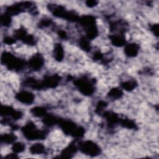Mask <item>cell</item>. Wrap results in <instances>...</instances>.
I'll list each match as a JSON object with an SVG mask.
<instances>
[{
	"mask_svg": "<svg viewBox=\"0 0 159 159\" xmlns=\"http://www.w3.org/2000/svg\"><path fill=\"white\" fill-rule=\"evenodd\" d=\"M22 132L27 140H35L44 139L47 132L43 130H40L37 128L33 122L29 121L22 129Z\"/></svg>",
	"mask_w": 159,
	"mask_h": 159,
	"instance_id": "cell-1",
	"label": "cell"
},
{
	"mask_svg": "<svg viewBox=\"0 0 159 159\" xmlns=\"http://www.w3.org/2000/svg\"><path fill=\"white\" fill-rule=\"evenodd\" d=\"M78 149L83 153L91 157H96L101 153L100 147L92 140H86L79 142L78 144Z\"/></svg>",
	"mask_w": 159,
	"mask_h": 159,
	"instance_id": "cell-2",
	"label": "cell"
},
{
	"mask_svg": "<svg viewBox=\"0 0 159 159\" xmlns=\"http://www.w3.org/2000/svg\"><path fill=\"white\" fill-rule=\"evenodd\" d=\"M74 84L80 93L85 96H91L94 91L93 83L86 78L77 79L74 81Z\"/></svg>",
	"mask_w": 159,
	"mask_h": 159,
	"instance_id": "cell-3",
	"label": "cell"
},
{
	"mask_svg": "<svg viewBox=\"0 0 159 159\" xmlns=\"http://www.w3.org/2000/svg\"><path fill=\"white\" fill-rule=\"evenodd\" d=\"M44 58L40 53L34 55L28 61L29 67L33 71H37L40 70L44 65Z\"/></svg>",
	"mask_w": 159,
	"mask_h": 159,
	"instance_id": "cell-4",
	"label": "cell"
},
{
	"mask_svg": "<svg viewBox=\"0 0 159 159\" xmlns=\"http://www.w3.org/2000/svg\"><path fill=\"white\" fill-rule=\"evenodd\" d=\"M15 98L22 104L27 105L31 104L35 100V95L32 92L26 90L19 91L16 94Z\"/></svg>",
	"mask_w": 159,
	"mask_h": 159,
	"instance_id": "cell-5",
	"label": "cell"
},
{
	"mask_svg": "<svg viewBox=\"0 0 159 159\" xmlns=\"http://www.w3.org/2000/svg\"><path fill=\"white\" fill-rule=\"evenodd\" d=\"M124 53L129 57H136L139 52V45L136 43H130L125 45Z\"/></svg>",
	"mask_w": 159,
	"mask_h": 159,
	"instance_id": "cell-6",
	"label": "cell"
},
{
	"mask_svg": "<svg viewBox=\"0 0 159 159\" xmlns=\"http://www.w3.org/2000/svg\"><path fill=\"white\" fill-rule=\"evenodd\" d=\"M78 149V145H76L75 142H73L61 150L60 153L61 157L63 158H71L75 153H76Z\"/></svg>",
	"mask_w": 159,
	"mask_h": 159,
	"instance_id": "cell-7",
	"label": "cell"
},
{
	"mask_svg": "<svg viewBox=\"0 0 159 159\" xmlns=\"http://www.w3.org/2000/svg\"><path fill=\"white\" fill-rule=\"evenodd\" d=\"M64 48L62 45L60 43H57L55 45L54 48L53 50V55L54 59L57 61H61L65 56Z\"/></svg>",
	"mask_w": 159,
	"mask_h": 159,
	"instance_id": "cell-8",
	"label": "cell"
},
{
	"mask_svg": "<svg viewBox=\"0 0 159 159\" xmlns=\"http://www.w3.org/2000/svg\"><path fill=\"white\" fill-rule=\"evenodd\" d=\"M110 40L113 45L120 47L125 44V39L123 34H113L109 36Z\"/></svg>",
	"mask_w": 159,
	"mask_h": 159,
	"instance_id": "cell-9",
	"label": "cell"
},
{
	"mask_svg": "<svg viewBox=\"0 0 159 159\" xmlns=\"http://www.w3.org/2000/svg\"><path fill=\"white\" fill-rule=\"evenodd\" d=\"M29 152L32 155H39L45 153V147L43 143H35L29 147Z\"/></svg>",
	"mask_w": 159,
	"mask_h": 159,
	"instance_id": "cell-10",
	"label": "cell"
},
{
	"mask_svg": "<svg viewBox=\"0 0 159 159\" xmlns=\"http://www.w3.org/2000/svg\"><path fill=\"white\" fill-rule=\"evenodd\" d=\"M120 86L124 90L127 91H132L137 86V83L135 80H130L121 83Z\"/></svg>",
	"mask_w": 159,
	"mask_h": 159,
	"instance_id": "cell-11",
	"label": "cell"
},
{
	"mask_svg": "<svg viewBox=\"0 0 159 159\" xmlns=\"http://www.w3.org/2000/svg\"><path fill=\"white\" fill-rule=\"evenodd\" d=\"M123 96V92L121 89L114 87L111 88L107 93V96L112 99H120Z\"/></svg>",
	"mask_w": 159,
	"mask_h": 159,
	"instance_id": "cell-12",
	"label": "cell"
},
{
	"mask_svg": "<svg viewBox=\"0 0 159 159\" xmlns=\"http://www.w3.org/2000/svg\"><path fill=\"white\" fill-rule=\"evenodd\" d=\"M30 112L33 116L37 117H44L48 113L47 112V109L45 107L42 106H36L31 109Z\"/></svg>",
	"mask_w": 159,
	"mask_h": 159,
	"instance_id": "cell-13",
	"label": "cell"
},
{
	"mask_svg": "<svg viewBox=\"0 0 159 159\" xmlns=\"http://www.w3.org/2000/svg\"><path fill=\"white\" fill-rule=\"evenodd\" d=\"M17 137L14 134H4L1 135V143H6V144H11L14 143L16 140Z\"/></svg>",
	"mask_w": 159,
	"mask_h": 159,
	"instance_id": "cell-14",
	"label": "cell"
},
{
	"mask_svg": "<svg viewBox=\"0 0 159 159\" xmlns=\"http://www.w3.org/2000/svg\"><path fill=\"white\" fill-rule=\"evenodd\" d=\"M25 145L24 143L21 142H17L12 143V150L15 153H20L25 150Z\"/></svg>",
	"mask_w": 159,
	"mask_h": 159,
	"instance_id": "cell-15",
	"label": "cell"
},
{
	"mask_svg": "<svg viewBox=\"0 0 159 159\" xmlns=\"http://www.w3.org/2000/svg\"><path fill=\"white\" fill-rule=\"evenodd\" d=\"M1 25L4 27H8L9 25L11 24L12 19L11 16L9 14L5 13L4 14L1 16Z\"/></svg>",
	"mask_w": 159,
	"mask_h": 159,
	"instance_id": "cell-16",
	"label": "cell"
},
{
	"mask_svg": "<svg viewBox=\"0 0 159 159\" xmlns=\"http://www.w3.org/2000/svg\"><path fill=\"white\" fill-rule=\"evenodd\" d=\"M16 39L14 37L7 36V37H4V43L7 44V45H12L16 42Z\"/></svg>",
	"mask_w": 159,
	"mask_h": 159,
	"instance_id": "cell-17",
	"label": "cell"
},
{
	"mask_svg": "<svg viewBox=\"0 0 159 159\" xmlns=\"http://www.w3.org/2000/svg\"><path fill=\"white\" fill-rule=\"evenodd\" d=\"M98 4V2L94 1H88L86 2V6H88V7H95Z\"/></svg>",
	"mask_w": 159,
	"mask_h": 159,
	"instance_id": "cell-18",
	"label": "cell"
},
{
	"mask_svg": "<svg viewBox=\"0 0 159 159\" xmlns=\"http://www.w3.org/2000/svg\"><path fill=\"white\" fill-rule=\"evenodd\" d=\"M5 158H18V156H17V153H9V154H7Z\"/></svg>",
	"mask_w": 159,
	"mask_h": 159,
	"instance_id": "cell-19",
	"label": "cell"
}]
</instances>
